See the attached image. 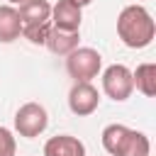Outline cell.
<instances>
[{
	"label": "cell",
	"mask_w": 156,
	"mask_h": 156,
	"mask_svg": "<svg viewBox=\"0 0 156 156\" xmlns=\"http://www.w3.org/2000/svg\"><path fill=\"white\" fill-rule=\"evenodd\" d=\"M117 37L129 49H146L156 37V22L144 5H127L117 17Z\"/></svg>",
	"instance_id": "1"
},
{
	"label": "cell",
	"mask_w": 156,
	"mask_h": 156,
	"mask_svg": "<svg viewBox=\"0 0 156 156\" xmlns=\"http://www.w3.org/2000/svg\"><path fill=\"white\" fill-rule=\"evenodd\" d=\"M100 68H102V56L90 46H78L66 56V71L76 83H90L93 78H98Z\"/></svg>",
	"instance_id": "2"
},
{
	"label": "cell",
	"mask_w": 156,
	"mask_h": 156,
	"mask_svg": "<svg viewBox=\"0 0 156 156\" xmlns=\"http://www.w3.org/2000/svg\"><path fill=\"white\" fill-rule=\"evenodd\" d=\"M102 90L110 100L115 102H124L132 90H134V83H132V71L124 66V63H112L102 71Z\"/></svg>",
	"instance_id": "3"
},
{
	"label": "cell",
	"mask_w": 156,
	"mask_h": 156,
	"mask_svg": "<svg viewBox=\"0 0 156 156\" xmlns=\"http://www.w3.org/2000/svg\"><path fill=\"white\" fill-rule=\"evenodd\" d=\"M46 124H49V115L39 102H24L15 115V129L20 136H27V139L39 136L46 129Z\"/></svg>",
	"instance_id": "4"
},
{
	"label": "cell",
	"mask_w": 156,
	"mask_h": 156,
	"mask_svg": "<svg viewBox=\"0 0 156 156\" xmlns=\"http://www.w3.org/2000/svg\"><path fill=\"white\" fill-rule=\"evenodd\" d=\"M98 105H100V93L93 83H73V88L68 90V107L73 115L88 117L98 110Z\"/></svg>",
	"instance_id": "5"
},
{
	"label": "cell",
	"mask_w": 156,
	"mask_h": 156,
	"mask_svg": "<svg viewBox=\"0 0 156 156\" xmlns=\"http://www.w3.org/2000/svg\"><path fill=\"white\" fill-rule=\"evenodd\" d=\"M80 22H83V7H78L73 0H58L56 5H51V27L78 32Z\"/></svg>",
	"instance_id": "6"
},
{
	"label": "cell",
	"mask_w": 156,
	"mask_h": 156,
	"mask_svg": "<svg viewBox=\"0 0 156 156\" xmlns=\"http://www.w3.org/2000/svg\"><path fill=\"white\" fill-rule=\"evenodd\" d=\"M44 156H85V144L71 134H56L44 144Z\"/></svg>",
	"instance_id": "7"
},
{
	"label": "cell",
	"mask_w": 156,
	"mask_h": 156,
	"mask_svg": "<svg viewBox=\"0 0 156 156\" xmlns=\"http://www.w3.org/2000/svg\"><path fill=\"white\" fill-rule=\"evenodd\" d=\"M22 27L32 24H46L51 22V2L49 0H24L17 10Z\"/></svg>",
	"instance_id": "8"
},
{
	"label": "cell",
	"mask_w": 156,
	"mask_h": 156,
	"mask_svg": "<svg viewBox=\"0 0 156 156\" xmlns=\"http://www.w3.org/2000/svg\"><path fill=\"white\" fill-rule=\"evenodd\" d=\"M78 39H80L78 32H66V29L51 27V29H49V37H46V41H44V46H46L51 54H56V56H68L71 51L78 49Z\"/></svg>",
	"instance_id": "9"
},
{
	"label": "cell",
	"mask_w": 156,
	"mask_h": 156,
	"mask_svg": "<svg viewBox=\"0 0 156 156\" xmlns=\"http://www.w3.org/2000/svg\"><path fill=\"white\" fill-rule=\"evenodd\" d=\"M22 37V22L17 15V7L12 5H0V41L10 44Z\"/></svg>",
	"instance_id": "10"
},
{
	"label": "cell",
	"mask_w": 156,
	"mask_h": 156,
	"mask_svg": "<svg viewBox=\"0 0 156 156\" xmlns=\"http://www.w3.org/2000/svg\"><path fill=\"white\" fill-rule=\"evenodd\" d=\"M117 156H151V144H149V136L144 132H136V129H127L119 149H117Z\"/></svg>",
	"instance_id": "11"
},
{
	"label": "cell",
	"mask_w": 156,
	"mask_h": 156,
	"mask_svg": "<svg viewBox=\"0 0 156 156\" xmlns=\"http://www.w3.org/2000/svg\"><path fill=\"white\" fill-rule=\"evenodd\" d=\"M132 83L141 95L154 98L156 95V63H139L136 71H132Z\"/></svg>",
	"instance_id": "12"
},
{
	"label": "cell",
	"mask_w": 156,
	"mask_h": 156,
	"mask_svg": "<svg viewBox=\"0 0 156 156\" xmlns=\"http://www.w3.org/2000/svg\"><path fill=\"white\" fill-rule=\"evenodd\" d=\"M127 129H129V127H124V124H107V127L102 129V149H105L110 156H117V149H119Z\"/></svg>",
	"instance_id": "13"
},
{
	"label": "cell",
	"mask_w": 156,
	"mask_h": 156,
	"mask_svg": "<svg viewBox=\"0 0 156 156\" xmlns=\"http://www.w3.org/2000/svg\"><path fill=\"white\" fill-rule=\"evenodd\" d=\"M49 29H51V22H46V24L22 27V37H24V39H29V41H32V44H37V46H44L46 37H49Z\"/></svg>",
	"instance_id": "14"
},
{
	"label": "cell",
	"mask_w": 156,
	"mask_h": 156,
	"mask_svg": "<svg viewBox=\"0 0 156 156\" xmlns=\"http://www.w3.org/2000/svg\"><path fill=\"white\" fill-rule=\"evenodd\" d=\"M15 151H17V141L12 132L7 127H0V156H15Z\"/></svg>",
	"instance_id": "15"
},
{
	"label": "cell",
	"mask_w": 156,
	"mask_h": 156,
	"mask_svg": "<svg viewBox=\"0 0 156 156\" xmlns=\"http://www.w3.org/2000/svg\"><path fill=\"white\" fill-rule=\"evenodd\" d=\"M73 2H76V5H78V7H85V5H90V2H93V0H73Z\"/></svg>",
	"instance_id": "16"
},
{
	"label": "cell",
	"mask_w": 156,
	"mask_h": 156,
	"mask_svg": "<svg viewBox=\"0 0 156 156\" xmlns=\"http://www.w3.org/2000/svg\"><path fill=\"white\" fill-rule=\"evenodd\" d=\"M7 2H10V5H22L24 0H7Z\"/></svg>",
	"instance_id": "17"
}]
</instances>
